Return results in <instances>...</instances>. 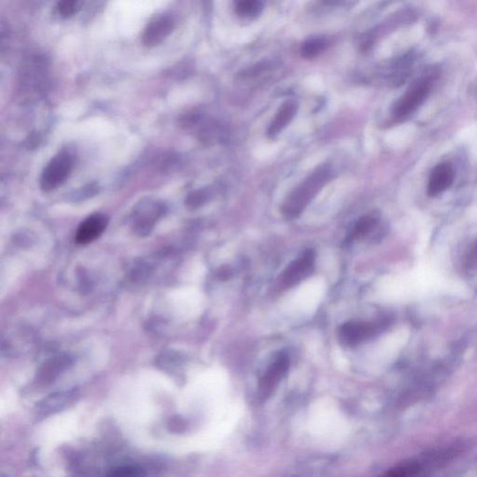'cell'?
I'll use <instances>...</instances> for the list:
<instances>
[{"label":"cell","mask_w":477,"mask_h":477,"mask_svg":"<svg viewBox=\"0 0 477 477\" xmlns=\"http://www.w3.org/2000/svg\"><path fill=\"white\" fill-rule=\"evenodd\" d=\"M329 178L330 170L327 166L319 167L314 171L288 196L282 205V211L284 216L287 218L293 219L301 215Z\"/></svg>","instance_id":"1"},{"label":"cell","mask_w":477,"mask_h":477,"mask_svg":"<svg viewBox=\"0 0 477 477\" xmlns=\"http://www.w3.org/2000/svg\"><path fill=\"white\" fill-rule=\"evenodd\" d=\"M73 159L67 151H61L46 165L39 185L45 192L56 190L64 184L72 172Z\"/></svg>","instance_id":"2"},{"label":"cell","mask_w":477,"mask_h":477,"mask_svg":"<svg viewBox=\"0 0 477 477\" xmlns=\"http://www.w3.org/2000/svg\"><path fill=\"white\" fill-rule=\"evenodd\" d=\"M165 213L164 204L153 200L140 202L131 215V226L138 236L150 235L156 223Z\"/></svg>","instance_id":"3"},{"label":"cell","mask_w":477,"mask_h":477,"mask_svg":"<svg viewBox=\"0 0 477 477\" xmlns=\"http://www.w3.org/2000/svg\"><path fill=\"white\" fill-rule=\"evenodd\" d=\"M432 84L429 79H424L413 85L396 103L393 114L397 119L405 118L414 112L429 96Z\"/></svg>","instance_id":"4"},{"label":"cell","mask_w":477,"mask_h":477,"mask_svg":"<svg viewBox=\"0 0 477 477\" xmlns=\"http://www.w3.org/2000/svg\"><path fill=\"white\" fill-rule=\"evenodd\" d=\"M315 252L308 249L296 261L291 263L280 278V284L284 288H291L307 278L313 271Z\"/></svg>","instance_id":"5"},{"label":"cell","mask_w":477,"mask_h":477,"mask_svg":"<svg viewBox=\"0 0 477 477\" xmlns=\"http://www.w3.org/2000/svg\"><path fill=\"white\" fill-rule=\"evenodd\" d=\"M289 368V359L287 354L281 353L274 360L267 372L259 382V396L267 399L275 391L279 382L284 378Z\"/></svg>","instance_id":"6"},{"label":"cell","mask_w":477,"mask_h":477,"mask_svg":"<svg viewBox=\"0 0 477 477\" xmlns=\"http://www.w3.org/2000/svg\"><path fill=\"white\" fill-rule=\"evenodd\" d=\"M174 24L173 17L168 14L155 17L143 33V44L148 47L161 44L173 32Z\"/></svg>","instance_id":"7"},{"label":"cell","mask_w":477,"mask_h":477,"mask_svg":"<svg viewBox=\"0 0 477 477\" xmlns=\"http://www.w3.org/2000/svg\"><path fill=\"white\" fill-rule=\"evenodd\" d=\"M110 218L104 214H93L79 226L76 233V242L79 244H88L98 239L107 228Z\"/></svg>","instance_id":"8"},{"label":"cell","mask_w":477,"mask_h":477,"mask_svg":"<svg viewBox=\"0 0 477 477\" xmlns=\"http://www.w3.org/2000/svg\"><path fill=\"white\" fill-rule=\"evenodd\" d=\"M376 332V325L370 322H348L342 325L339 336L345 346L353 347L372 338Z\"/></svg>","instance_id":"9"},{"label":"cell","mask_w":477,"mask_h":477,"mask_svg":"<svg viewBox=\"0 0 477 477\" xmlns=\"http://www.w3.org/2000/svg\"><path fill=\"white\" fill-rule=\"evenodd\" d=\"M455 178V171L448 162H443L433 168L428 184L427 193L430 197H436L448 190Z\"/></svg>","instance_id":"10"},{"label":"cell","mask_w":477,"mask_h":477,"mask_svg":"<svg viewBox=\"0 0 477 477\" xmlns=\"http://www.w3.org/2000/svg\"><path fill=\"white\" fill-rule=\"evenodd\" d=\"M77 396H78L77 391L74 390L57 391V393L50 394L38 405L37 411H38L39 418H45L51 414L65 410L68 405L73 404Z\"/></svg>","instance_id":"11"},{"label":"cell","mask_w":477,"mask_h":477,"mask_svg":"<svg viewBox=\"0 0 477 477\" xmlns=\"http://www.w3.org/2000/svg\"><path fill=\"white\" fill-rule=\"evenodd\" d=\"M72 357L68 354H58L48 359L39 368L37 379L42 384H48L58 378L63 372L72 365Z\"/></svg>","instance_id":"12"},{"label":"cell","mask_w":477,"mask_h":477,"mask_svg":"<svg viewBox=\"0 0 477 477\" xmlns=\"http://www.w3.org/2000/svg\"><path fill=\"white\" fill-rule=\"evenodd\" d=\"M296 111H298V105L296 102L287 101L282 104L276 116L274 117L270 127H268V136L273 138V137L281 133L292 122L294 117L296 116Z\"/></svg>","instance_id":"13"},{"label":"cell","mask_w":477,"mask_h":477,"mask_svg":"<svg viewBox=\"0 0 477 477\" xmlns=\"http://www.w3.org/2000/svg\"><path fill=\"white\" fill-rule=\"evenodd\" d=\"M419 471H421V465L419 462L408 461L396 465V467L391 468L379 477H414L418 475Z\"/></svg>","instance_id":"14"},{"label":"cell","mask_w":477,"mask_h":477,"mask_svg":"<svg viewBox=\"0 0 477 477\" xmlns=\"http://www.w3.org/2000/svg\"><path fill=\"white\" fill-rule=\"evenodd\" d=\"M377 220L374 217L370 216H367L362 217L358 222L354 226L353 230L348 237V242L355 241V240H360L364 238L367 234H370L371 231L374 230L376 227Z\"/></svg>","instance_id":"15"},{"label":"cell","mask_w":477,"mask_h":477,"mask_svg":"<svg viewBox=\"0 0 477 477\" xmlns=\"http://www.w3.org/2000/svg\"><path fill=\"white\" fill-rule=\"evenodd\" d=\"M327 47V42L325 39L314 38L304 42L301 47V55L306 59H313L318 56Z\"/></svg>","instance_id":"16"},{"label":"cell","mask_w":477,"mask_h":477,"mask_svg":"<svg viewBox=\"0 0 477 477\" xmlns=\"http://www.w3.org/2000/svg\"><path fill=\"white\" fill-rule=\"evenodd\" d=\"M263 3L258 0H242L237 3L236 13L240 16L249 17L258 15L262 11Z\"/></svg>","instance_id":"17"},{"label":"cell","mask_w":477,"mask_h":477,"mask_svg":"<svg viewBox=\"0 0 477 477\" xmlns=\"http://www.w3.org/2000/svg\"><path fill=\"white\" fill-rule=\"evenodd\" d=\"M107 477H145V475L139 468L122 466L114 468L107 473Z\"/></svg>","instance_id":"18"},{"label":"cell","mask_w":477,"mask_h":477,"mask_svg":"<svg viewBox=\"0 0 477 477\" xmlns=\"http://www.w3.org/2000/svg\"><path fill=\"white\" fill-rule=\"evenodd\" d=\"M79 3L78 1H65L59 2L57 4L56 10L62 18H68L74 15L79 10Z\"/></svg>","instance_id":"19"},{"label":"cell","mask_w":477,"mask_h":477,"mask_svg":"<svg viewBox=\"0 0 477 477\" xmlns=\"http://www.w3.org/2000/svg\"><path fill=\"white\" fill-rule=\"evenodd\" d=\"M207 200V195L202 191H197V192L191 193L187 199V204L188 207L197 208L201 207Z\"/></svg>","instance_id":"20"},{"label":"cell","mask_w":477,"mask_h":477,"mask_svg":"<svg viewBox=\"0 0 477 477\" xmlns=\"http://www.w3.org/2000/svg\"><path fill=\"white\" fill-rule=\"evenodd\" d=\"M466 264L470 268L476 270L477 268V242L466 256Z\"/></svg>","instance_id":"21"}]
</instances>
